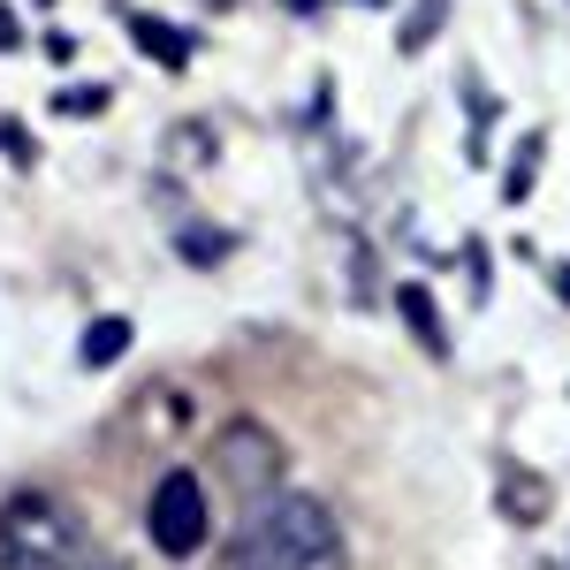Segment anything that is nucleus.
<instances>
[{
  "mask_svg": "<svg viewBox=\"0 0 570 570\" xmlns=\"http://www.w3.org/2000/svg\"><path fill=\"white\" fill-rule=\"evenodd\" d=\"M220 570H351V548H343V525L320 494H266L244 510V525L228 540Z\"/></svg>",
  "mask_w": 570,
  "mask_h": 570,
  "instance_id": "nucleus-1",
  "label": "nucleus"
},
{
  "mask_svg": "<svg viewBox=\"0 0 570 570\" xmlns=\"http://www.w3.org/2000/svg\"><path fill=\"white\" fill-rule=\"evenodd\" d=\"M0 570H99V548L53 494H16L0 510Z\"/></svg>",
  "mask_w": 570,
  "mask_h": 570,
  "instance_id": "nucleus-2",
  "label": "nucleus"
},
{
  "mask_svg": "<svg viewBox=\"0 0 570 570\" xmlns=\"http://www.w3.org/2000/svg\"><path fill=\"white\" fill-rule=\"evenodd\" d=\"M206 464L236 487V502H266V494L282 487V464H289V456H282V441L266 434L259 419H228L214 434V456H206Z\"/></svg>",
  "mask_w": 570,
  "mask_h": 570,
  "instance_id": "nucleus-3",
  "label": "nucleus"
},
{
  "mask_svg": "<svg viewBox=\"0 0 570 570\" xmlns=\"http://www.w3.org/2000/svg\"><path fill=\"white\" fill-rule=\"evenodd\" d=\"M145 525H153V548L160 556H198L206 548V480L198 472H168L145 502Z\"/></svg>",
  "mask_w": 570,
  "mask_h": 570,
  "instance_id": "nucleus-4",
  "label": "nucleus"
},
{
  "mask_svg": "<svg viewBox=\"0 0 570 570\" xmlns=\"http://www.w3.org/2000/svg\"><path fill=\"white\" fill-rule=\"evenodd\" d=\"M502 510H510L518 525L548 518V487H532V480H525V464H502Z\"/></svg>",
  "mask_w": 570,
  "mask_h": 570,
  "instance_id": "nucleus-5",
  "label": "nucleus"
},
{
  "mask_svg": "<svg viewBox=\"0 0 570 570\" xmlns=\"http://www.w3.org/2000/svg\"><path fill=\"white\" fill-rule=\"evenodd\" d=\"M130 31L145 39V53H153V61H168V69H183V61H190V39H176L160 16H137V8H130Z\"/></svg>",
  "mask_w": 570,
  "mask_h": 570,
  "instance_id": "nucleus-6",
  "label": "nucleus"
},
{
  "mask_svg": "<svg viewBox=\"0 0 570 570\" xmlns=\"http://www.w3.org/2000/svg\"><path fill=\"white\" fill-rule=\"evenodd\" d=\"M122 351H130V320H99L85 335V365H115Z\"/></svg>",
  "mask_w": 570,
  "mask_h": 570,
  "instance_id": "nucleus-7",
  "label": "nucleus"
},
{
  "mask_svg": "<svg viewBox=\"0 0 570 570\" xmlns=\"http://www.w3.org/2000/svg\"><path fill=\"white\" fill-rule=\"evenodd\" d=\"M403 320H411V335H419V343H426V351H449V343H441V312L426 305V289H403Z\"/></svg>",
  "mask_w": 570,
  "mask_h": 570,
  "instance_id": "nucleus-8",
  "label": "nucleus"
},
{
  "mask_svg": "<svg viewBox=\"0 0 570 570\" xmlns=\"http://www.w3.org/2000/svg\"><path fill=\"white\" fill-rule=\"evenodd\" d=\"M441 8H449V0H426V8H419V16L403 23V46H411V53L426 46V31H434V23H441Z\"/></svg>",
  "mask_w": 570,
  "mask_h": 570,
  "instance_id": "nucleus-9",
  "label": "nucleus"
},
{
  "mask_svg": "<svg viewBox=\"0 0 570 570\" xmlns=\"http://www.w3.org/2000/svg\"><path fill=\"white\" fill-rule=\"evenodd\" d=\"M214 8H236V0H214Z\"/></svg>",
  "mask_w": 570,
  "mask_h": 570,
  "instance_id": "nucleus-10",
  "label": "nucleus"
}]
</instances>
